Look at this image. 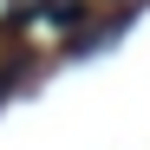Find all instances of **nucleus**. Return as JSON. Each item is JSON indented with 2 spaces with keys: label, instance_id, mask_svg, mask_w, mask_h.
Returning a JSON list of instances; mask_svg holds the SVG:
<instances>
[{
  "label": "nucleus",
  "instance_id": "nucleus-1",
  "mask_svg": "<svg viewBox=\"0 0 150 150\" xmlns=\"http://www.w3.org/2000/svg\"><path fill=\"white\" fill-rule=\"evenodd\" d=\"M20 79H26V59H13V65H0V98H7Z\"/></svg>",
  "mask_w": 150,
  "mask_h": 150
}]
</instances>
